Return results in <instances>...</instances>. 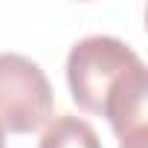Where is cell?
Wrapping results in <instances>:
<instances>
[{
    "label": "cell",
    "instance_id": "obj_1",
    "mask_svg": "<svg viewBox=\"0 0 148 148\" xmlns=\"http://www.w3.org/2000/svg\"><path fill=\"white\" fill-rule=\"evenodd\" d=\"M148 73L131 44L113 35H87L67 55V84L82 110L105 113L108 102L125 87L145 82Z\"/></svg>",
    "mask_w": 148,
    "mask_h": 148
},
{
    "label": "cell",
    "instance_id": "obj_2",
    "mask_svg": "<svg viewBox=\"0 0 148 148\" xmlns=\"http://www.w3.org/2000/svg\"><path fill=\"white\" fill-rule=\"evenodd\" d=\"M52 116V84L47 73L21 52H0V125L32 134Z\"/></svg>",
    "mask_w": 148,
    "mask_h": 148
},
{
    "label": "cell",
    "instance_id": "obj_3",
    "mask_svg": "<svg viewBox=\"0 0 148 148\" xmlns=\"http://www.w3.org/2000/svg\"><path fill=\"white\" fill-rule=\"evenodd\" d=\"M38 148H102V139L87 119L61 113L47 125Z\"/></svg>",
    "mask_w": 148,
    "mask_h": 148
},
{
    "label": "cell",
    "instance_id": "obj_4",
    "mask_svg": "<svg viewBox=\"0 0 148 148\" xmlns=\"http://www.w3.org/2000/svg\"><path fill=\"white\" fill-rule=\"evenodd\" d=\"M145 145H148V131L145 128L131 134V136H125V139H119V148H145Z\"/></svg>",
    "mask_w": 148,
    "mask_h": 148
},
{
    "label": "cell",
    "instance_id": "obj_5",
    "mask_svg": "<svg viewBox=\"0 0 148 148\" xmlns=\"http://www.w3.org/2000/svg\"><path fill=\"white\" fill-rule=\"evenodd\" d=\"M0 148H6V131H3V125H0Z\"/></svg>",
    "mask_w": 148,
    "mask_h": 148
}]
</instances>
